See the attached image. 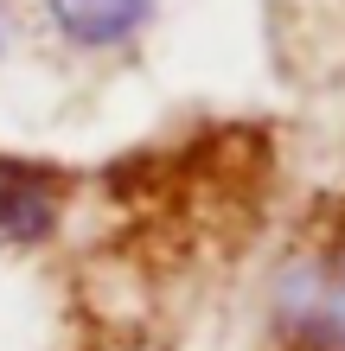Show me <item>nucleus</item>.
I'll return each instance as SVG.
<instances>
[{
  "instance_id": "1",
  "label": "nucleus",
  "mask_w": 345,
  "mask_h": 351,
  "mask_svg": "<svg viewBox=\"0 0 345 351\" xmlns=\"http://www.w3.org/2000/svg\"><path fill=\"white\" fill-rule=\"evenodd\" d=\"M275 332L288 351H345V198L300 223L275 275Z\"/></svg>"
},
{
  "instance_id": "2",
  "label": "nucleus",
  "mask_w": 345,
  "mask_h": 351,
  "mask_svg": "<svg viewBox=\"0 0 345 351\" xmlns=\"http://www.w3.org/2000/svg\"><path fill=\"white\" fill-rule=\"evenodd\" d=\"M64 192H71L64 173L0 154V243H45L64 217Z\"/></svg>"
},
{
  "instance_id": "3",
  "label": "nucleus",
  "mask_w": 345,
  "mask_h": 351,
  "mask_svg": "<svg viewBox=\"0 0 345 351\" xmlns=\"http://www.w3.org/2000/svg\"><path fill=\"white\" fill-rule=\"evenodd\" d=\"M154 0H51V19L77 45H121L147 26Z\"/></svg>"
}]
</instances>
